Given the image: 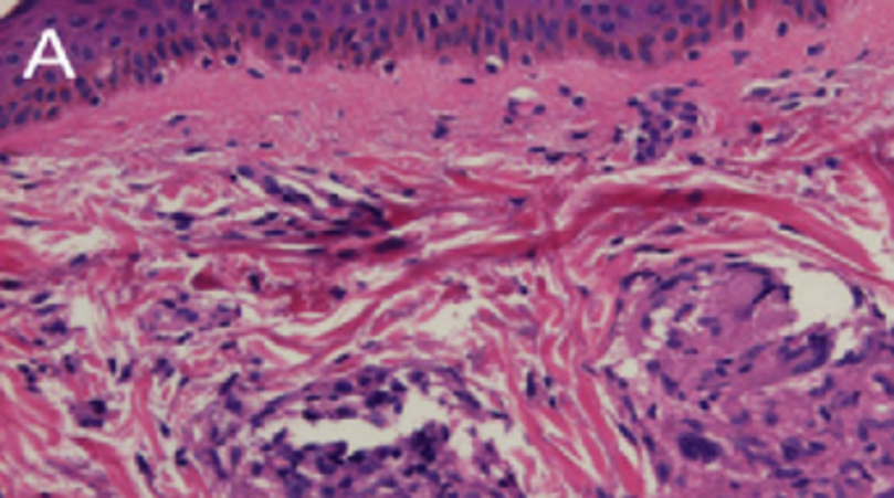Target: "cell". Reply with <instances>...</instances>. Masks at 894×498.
<instances>
[{"instance_id": "cell-1", "label": "cell", "mask_w": 894, "mask_h": 498, "mask_svg": "<svg viewBox=\"0 0 894 498\" xmlns=\"http://www.w3.org/2000/svg\"><path fill=\"white\" fill-rule=\"evenodd\" d=\"M126 72L134 76V82L145 84L147 82V72H150V68H147V55L145 53H134L132 61L126 63Z\"/></svg>"}, {"instance_id": "cell-2", "label": "cell", "mask_w": 894, "mask_h": 498, "mask_svg": "<svg viewBox=\"0 0 894 498\" xmlns=\"http://www.w3.org/2000/svg\"><path fill=\"white\" fill-rule=\"evenodd\" d=\"M72 53H74V59H80V61H95L97 59V53H95V47L90 45V42H76V45H72Z\"/></svg>"}, {"instance_id": "cell-3", "label": "cell", "mask_w": 894, "mask_h": 498, "mask_svg": "<svg viewBox=\"0 0 894 498\" xmlns=\"http://www.w3.org/2000/svg\"><path fill=\"white\" fill-rule=\"evenodd\" d=\"M412 32H414V40H418V42H420V45H422V42H425V40H428V38H425V34H428V27H425V17H420V13H418V11H414V13H412Z\"/></svg>"}, {"instance_id": "cell-4", "label": "cell", "mask_w": 894, "mask_h": 498, "mask_svg": "<svg viewBox=\"0 0 894 498\" xmlns=\"http://www.w3.org/2000/svg\"><path fill=\"white\" fill-rule=\"evenodd\" d=\"M318 11H320L318 3L307 6V9L302 11V24H305V27H318V21H320V13H318Z\"/></svg>"}, {"instance_id": "cell-5", "label": "cell", "mask_w": 894, "mask_h": 498, "mask_svg": "<svg viewBox=\"0 0 894 498\" xmlns=\"http://www.w3.org/2000/svg\"><path fill=\"white\" fill-rule=\"evenodd\" d=\"M90 19L87 13H72V17H69V27H72V30H87L90 27Z\"/></svg>"}, {"instance_id": "cell-6", "label": "cell", "mask_w": 894, "mask_h": 498, "mask_svg": "<svg viewBox=\"0 0 894 498\" xmlns=\"http://www.w3.org/2000/svg\"><path fill=\"white\" fill-rule=\"evenodd\" d=\"M248 19L250 24H263L267 19V13L263 11V6H248Z\"/></svg>"}, {"instance_id": "cell-7", "label": "cell", "mask_w": 894, "mask_h": 498, "mask_svg": "<svg viewBox=\"0 0 894 498\" xmlns=\"http://www.w3.org/2000/svg\"><path fill=\"white\" fill-rule=\"evenodd\" d=\"M443 13H446V21H449V24H456V21L462 19V6H456V3H446V6H443Z\"/></svg>"}, {"instance_id": "cell-8", "label": "cell", "mask_w": 894, "mask_h": 498, "mask_svg": "<svg viewBox=\"0 0 894 498\" xmlns=\"http://www.w3.org/2000/svg\"><path fill=\"white\" fill-rule=\"evenodd\" d=\"M410 24H412V13H401L399 21H397V27H393V32H397V38H401V34L410 32Z\"/></svg>"}, {"instance_id": "cell-9", "label": "cell", "mask_w": 894, "mask_h": 498, "mask_svg": "<svg viewBox=\"0 0 894 498\" xmlns=\"http://www.w3.org/2000/svg\"><path fill=\"white\" fill-rule=\"evenodd\" d=\"M286 34H288V38H292L294 42H299L302 34H305V24H302V21H292V24L286 27Z\"/></svg>"}, {"instance_id": "cell-10", "label": "cell", "mask_w": 894, "mask_h": 498, "mask_svg": "<svg viewBox=\"0 0 894 498\" xmlns=\"http://www.w3.org/2000/svg\"><path fill=\"white\" fill-rule=\"evenodd\" d=\"M19 63H21V53H19V51H11V53L3 55V61H0V66H3V68H17Z\"/></svg>"}, {"instance_id": "cell-11", "label": "cell", "mask_w": 894, "mask_h": 498, "mask_svg": "<svg viewBox=\"0 0 894 498\" xmlns=\"http://www.w3.org/2000/svg\"><path fill=\"white\" fill-rule=\"evenodd\" d=\"M378 42H381V51L391 47V27L389 24H383L381 30H378Z\"/></svg>"}, {"instance_id": "cell-12", "label": "cell", "mask_w": 894, "mask_h": 498, "mask_svg": "<svg viewBox=\"0 0 894 498\" xmlns=\"http://www.w3.org/2000/svg\"><path fill=\"white\" fill-rule=\"evenodd\" d=\"M118 13H122V17H118V19L126 21V24H134V21L139 19V9H132V6H124V9L118 11Z\"/></svg>"}, {"instance_id": "cell-13", "label": "cell", "mask_w": 894, "mask_h": 498, "mask_svg": "<svg viewBox=\"0 0 894 498\" xmlns=\"http://www.w3.org/2000/svg\"><path fill=\"white\" fill-rule=\"evenodd\" d=\"M467 40H473V38H470L467 27L462 24V30H456V32L452 34V45H464V42H467Z\"/></svg>"}, {"instance_id": "cell-14", "label": "cell", "mask_w": 894, "mask_h": 498, "mask_svg": "<svg viewBox=\"0 0 894 498\" xmlns=\"http://www.w3.org/2000/svg\"><path fill=\"white\" fill-rule=\"evenodd\" d=\"M150 34H155V27L147 24V21H139V24H137V40H147Z\"/></svg>"}, {"instance_id": "cell-15", "label": "cell", "mask_w": 894, "mask_h": 498, "mask_svg": "<svg viewBox=\"0 0 894 498\" xmlns=\"http://www.w3.org/2000/svg\"><path fill=\"white\" fill-rule=\"evenodd\" d=\"M32 116H34V114H32V108H30V105H24V108H21V110H19V114H17V116H13V124H17V126H21V124H27V121H30V118H32Z\"/></svg>"}, {"instance_id": "cell-16", "label": "cell", "mask_w": 894, "mask_h": 498, "mask_svg": "<svg viewBox=\"0 0 894 498\" xmlns=\"http://www.w3.org/2000/svg\"><path fill=\"white\" fill-rule=\"evenodd\" d=\"M307 38H309V45H313V47L323 45V30H320V27H313V30L307 32Z\"/></svg>"}, {"instance_id": "cell-17", "label": "cell", "mask_w": 894, "mask_h": 498, "mask_svg": "<svg viewBox=\"0 0 894 498\" xmlns=\"http://www.w3.org/2000/svg\"><path fill=\"white\" fill-rule=\"evenodd\" d=\"M263 42H265V47H267V51H276V47L281 45V38H278L276 32H267Z\"/></svg>"}, {"instance_id": "cell-18", "label": "cell", "mask_w": 894, "mask_h": 498, "mask_svg": "<svg viewBox=\"0 0 894 498\" xmlns=\"http://www.w3.org/2000/svg\"><path fill=\"white\" fill-rule=\"evenodd\" d=\"M523 38H525V34L519 32V19L514 17V19L509 21V40H523Z\"/></svg>"}, {"instance_id": "cell-19", "label": "cell", "mask_w": 894, "mask_h": 498, "mask_svg": "<svg viewBox=\"0 0 894 498\" xmlns=\"http://www.w3.org/2000/svg\"><path fill=\"white\" fill-rule=\"evenodd\" d=\"M155 40H158V42H166V40H171V38H168V30H166V21H158V24H155Z\"/></svg>"}, {"instance_id": "cell-20", "label": "cell", "mask_w": 894, "mask_h": 498, "mask_svg": "<svg viewBox=\"0 0 894 498\" xmlns=\"http://www.w3.org/2000/svg\"><path fill=\"white\" fill-rule=\"evenodd\" d=\"M202 11L208 13V21H218L221 19V6H202Z\"/></svg>"}, {"instance_id": "cell-21", "label": "cell", "mask_w": 894, "mask_h": 498, "mask_svg": "<svg viewBox=\"0 0 894 498\" xmlns=\"http://www.w3.org/2000/svg\"><path fill=\"white\" fill-rule=\"evenodd\" d=\"M215 38H218V47H229V45H231V34H229L227 27H223V30L218 32Z\"/></svg>"}, {"instance_id": "cell-22", "label": "cell", "mask_w": 894, "mask_h": 498, "mask_svg": "<svg viewBox=\"0 0 894 498\" xmlns=\"http://www.w3.org/2000/svg\"><path fill=\"white\" fill-rule=\"evenodd\" d=\"M168 47H171L173 59H181V55H185V47H181V42H179V40H176V38H171V40H168Z\"/></svg>"}, {"instance_id": "cell-23", "label": "cell", "mask_w": 894, "mask_h": 498, "mask_svg": "<svg viewBox=\"0 0 894 498\" xmlns=\"http://www.w3.org/2000/svg\"><path fill=\"white\" fill-rule=\"evenodd\" d=\"M527 42L535 40V24H533V17H525V38Z\"/></svg>"}, {"instance_id": "cell-24", "label": "cell", "mask_w": 894, "mask_h": 498, "mask_svg": "<svg viewBox=\"0 0 894 498\" xmlns=\"http://www.w3.org/2000/svg\"><path fill=\"white\" fill-rule=\"evenodd\" d=\"M286 55H288V59H297V55H302V51H299V42L288 40V42H286Z\"/></svg>"}, {"instance_id": "cell-25", "label": "cell", "mask_w": 894, "mask_h": 498, "mask_svg": "<svg viewBox=\"0 0 894 498\" xmlns=\"http://www.w3.org/2000/svg\"><path fill=\"white\" fill-rule=\"evenodd\" d=\"M425 19H428V27H431L433 32H439V30H441V19H439V13L431 11V13H428Z\"/></svg>"}, {"instance_id": "cell-26", "label": "cell", "mask_w": 894, "mask_h": 498, "mask_svg": "<svg viewBox=\"0 0 894 498\" xmlns=\"http://www.w3.org/2000/svg\"><path fill=\"white\" fill-rule=\"evenodd\" d=\"M179 42H181V47H185V53L192 55V53L197 51V42H194V38H179Z\"/></svg>"}, {"instance_id": "cell-27", "label": "cell", "mask_w": 894, "mask_h": 498, "mask_svg": "<svg viewBox=\"0 0 894 498\" xmlns=\"http://www.w3.org/2000/svg\"><path fill=\"white\" fill-rule=\"evenodd\" d=\"M76 93H80L82 97H90V95H93V89H90V82H87V80H80V82H76Z\"/></svg>"}, {"instance_id": "cell-28", "label": "cell", "mask_w": 894, "mask_h": 498, "mask_svg": "<svg viewBox=\"0 0 894 498\" xmlns=\"http://www.w3.org/2000/svg\"><path fill=\"white\" fill-rule=\"evenodd\" d=\"M446 45H452V34L441 32L439 40H435V47H439V51H441V47H446Z\"/></svg>"}, {"instance_id": "cell-29", "label": "cell", "mask_w": 894, "mask_h": 498, "mask_svg": "<svg viewBox=\"0 0 894 498\" xmlns=\"http://www.w3.org/2000/svg\"><path fill=\"white\" fill-rule=\"evenodd\" d=\"M122 45H124V38H122V34H111V40H108V47H111V51H118V47H122Z\"/></svg>"}, {"instance_id": "cell-30", "label": "cell", "mask_w": 894, "mask_h": 498, "mask_svg": "<svg viewBox=\"0 0 894 498\" xmlns=\"http://www.w3.org/2000/svg\"><path fill=\"white\" fill-rule=\"evenodd\" d=\"M105 30H108V19H105V17L97 19L95 27H93V34H103Z\"/></svg>"}, {"instance_id": "cell-31", "label": "cell", "mask_w": 894, "mask_h": 498, "mask_svg": "<svg viewBox=\"0 0 894 498\" xmlns=\"http://www.w3.org/2000/svg\"><path fill=\"white\" fill-rule=\"evenodd\" d=\"M155 55H158V59H168V42H158V47H155Z\"/></svg>"}, {"instance_id": "cell-32", "label": "cell", "mask_w": 894, "mask_h": 498, "mask_svg": "<svg viewBox=\"0 0 894 498\" xmlns=\"http://www.w3.org/2000/svg\"><path fill=\"white\" fill-rule=\"evenodd\" d=\"M166 30L171 32V34H176V32H179V21H176L173 17H168V19H166Z\"/></svg>"}, {"instance_id": "cell-33", "label": "cell", "mask_w": 894, "mask_h": 498, "mask_svg": "<svg viewBox=\"0 0 894 498\" xmlns=\"http://www.w3.org/2000/svg\"><path fill=\"white\" fill-rule=\"evenodd\" d=\"M202 42H206L210 51H215V47H218V40L213 38V34H202Z\"/></svg>"}, {"instance_id": "cell-34", "label": "cell", "mask_w": 894, "mask_h": 498, "mask_svg": "<svg viewBox=\"0 0 894 498\" xmlns=\"http://www.w3.org/2000/svg\"><path fill=\"white\" fill-rule=\"evenodd\" d=\"M147 68H150V72L158 68V55H155V53H147Z\"/></svg>"}, {"instance_id": "cell-35", "label": "cell", "mask_w": 894, "mask_h": 498, "mask_svg": "<svg viewBox=\"0 0 894 498\" xmlns=\"http://www.w3.org/2000/svg\"><path fill=\"white\" fill-rule=\"evenodd\" d=\"M250 34L252 38H263V24H250Z\"/></svg>"}, {"instance_id": "cell-36", "label": "cell", "mask_w": 894, "mask_h": 498, "mask_svg": "<svg viewBox=\"0 0 894 498\" xmlns=\"http://www.w3.org/2000/svg\"><path fill=\"white\" fill-rule=\"evenodd\" d=\"M24 84H27V80H24V76H21V74H13V76H11V87H24Z\"/></svg>"}, {"instance_id": "cell-37", "label": "cell", "mask_w": 894, "mask_h": 498, "mask_svg": "<svg viewBox=\"0 0 894 498\" xmlns=\"http://www.w3.org/2000/svg\"><path fill=\"white\" fill-rule=\"evenodd\" d=\"M61 100L72 103V89H61Z\"/></svg>"}, {"instance_id": "cell-38", "label": "cell", "mask_w": 894, "mask_h": 498, "mask_svg": "<svg viewBox=\"0 0 894 498\" xmlns=\"http://www.w3.org/2000/svg\"><path fill=\"white\" fill-rule=\"evenodd\" d=\"M309 53H313V47H309V45L302 47V61H307V59H309Z\"/></svg>"}, {"instance_id": "cell-39", "label": "cell", "mask_w": 894, "mask_h": 498, "mask_svg": "<svg viewBox=\"0 0 894 498\" xmlns=\"http://www.w3.org/2000/svg\"><path fill=\"white\" fill-rule=\"evenodd\" d=\"M55 116H59V108H55V105H53V108L45 114V118H55Z\"/></svg>"}]
</instances>
